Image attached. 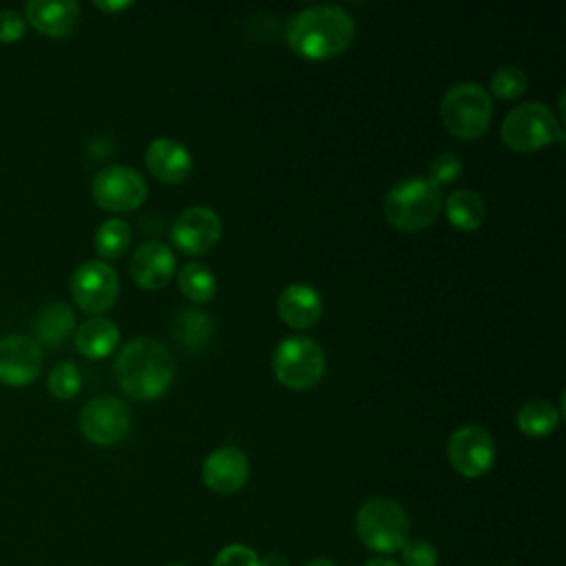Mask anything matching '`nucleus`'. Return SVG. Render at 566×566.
Wrapping results in <instances>:
<instances>
[{"label": "nucleus", "mask_w": 566, "mask_h": 566, "mask_svg": "<svg viewBox=\"0 0 566 566\" xmlns=\"http://www.w3.org/2000/svg\"><path fill=\"white\" fill-rule=\"evenodd\" d=\"M177 283H179L181 294L195 303H206L217 292V279L203 263L181 265V270L177 274Z\"/></svg>", "instance_id": "obj_24"}, {"label": "nucleus", "mask_w": 566, "mask_h": 566, "mask_svg": "<svg viewBox=\"0 0 566 566\" xmlns=\"http://www.w3.org/2000/svg\"><path fill=\"white\" fill-rule=\"evenodd\" d=\"M73 329H75V314L66 303H60V301H53L40 307L33 323V332L38 340L46 347L64 345L73 334Z\"/></svg>", "instance_id": "obj_20"}, {"label": "nucleus", "mask_w": 566, "mask_h": 566, "mask_svg": "<svg viewBox=\"0 0 566 566\" xmlns=\"http://www.w3.org/2000/svg\"><path fill=\"white\" fill-rule=\"evenodd\" d=\"M93 7L102 9V11H119V9L130 7V2H126V0H119V2H99V0H95Z\"/></svg>", "instance_id": "obj_33"}, {"label": "nucleus", "mask_w": 566, "mask_h": 566, "mask_svg": "<svg viewBox=\"0 0 566 566\" xmlns=\"http://www.w3.org/2000/svg\"><path fill=\"white\" fill-rule=\"evenodd\" d=\"M365 566H398V562H394L391 557H374Z\"/></svg>", "instance_id": "obj_34"}, {"label": "nucleus", "mask_w": 566, "mask_h": 566, "mask_svg": "<svg viewBox=\"0 0 566 566\" xmlns=\"http://www.w3.org/2000/svg\"><path fill=\"white\" fill-rule=\"evenodd\" d=\"M250 475L248 455L237 447H219L210 451L201 467L206 486L219 495L237 493Z\"/></svg>", "instance_id": "obj_14"}, {"label": "nucleus", "mask_w": 566, "mask_h": 566, "mask_svg": "<svg viewBox=\"0 0 566 566\" xmlns=\"http://www.w3.org/2000/svg\"><path fill=\"white\" fill-rule=\"evenodd\" d=\"M24 15L40 33L62 38L75 29L80 4L75 0H31L24 7Z\"/></svg>", "instance_id": "obj_18"}, {"label": "nucleus", "mask_w": 566, "mask_h": 566, "mask_svg": "<svg viewBox=\"0 0 566 566\" xmlns=\"http://www.w3.org/2000/svg\"><path fill=\"white\" fill-rule=\"evenodd\" d=\"M464 170V164L460 159V155L455 153H440L431 159L429 164V181H433L438 188L447 186L451 181H455Z\"/></svg>", "instance_id": "obj_28"}, {"label": "nucleus", "mask_w": 566, "mask_h": 566, "mask_svg": "<svg viewBox=\"0 0 566 566\" xmlns=\"http://www.w3.org/2000/svg\"><path fill=\"white\" fill-rule=\"evenodd\" d=\"M212 566H259V555L243 544H228L217 553Z\"/></svg>", "instance_id": "obj_30"}, {"label": "nucleus", "mask_w": 566, "mask_h": 566, "mask_svg": "<svg viewBox=\"0 0 566 566\" xmlns=\"http://www.w3.org/2000/svg\"><path fill=\"white\" fill-rule=\"evenodd\" d=\"M517 429L528 438H544L559 424V413L548 400H528L515 413Z\"/></svg>", "instance_id": "obj_23"}, {"label": "nucleus", "mask_w": 566, "mask_h": 566, "mask_svg": "<svg viewBox=\"0 0 566 566\" xmlns=\"http://www.w3.org/2000/svg\"><path fill=\"white\" fill-rule=\"evenodd\" d=\"M259 566H290V562L283 553H268L265 557H259Z\"/></svg>", "instance_id": "obj_32"}, {"label": "nucleus", "mask_w": 566, "mask_h": 566, "mask_svg": "<svg viewBox=\"0 0 566 566\" xmlns=\"http://www.w3.org/2000/svg\"><path fill=\"white\" fill-rule=\"evenodd\" d=\"M356 535L376 553H396L409 539L407 511L391 497H369L356 513Z\"/></svg>", "instance_id": "obj_5"}, {"label": "nucleus", "mask_w": 566, "mask_h": 566, "mask_svg": "<svg viewBox=\"0 0 566 566\" xmlns=\"http://www.w3.org/2000/svg\"><path fill=\"white\" fill-rule=\"evenodd\" d=\"M214 332V323L208 314L199 310H184L172 321V336L175 340L190 352H197L208 345L210 336Z\"/></svg>", "instance_id": "obj_22"}, {"label": "nucleus", "mask_w": 566, "mask_h": 566, "mask_svg": "<svg viewBox=\"0 0 566 566\" xmlns=\"http://www.w3.org/2000/svg\"><path fill=\"white\" fill-rule=\"evenodd\" d=\"M46 385H49V391L60 398V400H66V398H73L80 387H82V376H80V369L71 363V360H64V363H57L49 378H46Z\"/></svg>", "instance_id": "obj_27"}, {"label": "nucleus", "mask_w": 566, "mask_h": 566, "mask_svg": "<svg viewBox=\"0 0 566 566\" xmlns=\"http://www.w3.org/2000/svg\"><path fill=\"white\" fill-rule=\"evenodd\" d=\"M73 301L91 314L111 310L119 294V276L104 261H84L71 274Z\"/></svg>", "instance_id": "obj_10"}, {"label": "nucleus", "mask_w": 566, "mask_h": 566, "mask_svg": "<svg viewBox=\"0 0 566 566\" xmlns=\"http://www.w3.org/2000/svg\"><path fill=\"white\" fill-rule=\"evenodd\" d=\"M305 566H336V564L327 557H316V559H310Z\"/></svg>", "instance_id": "obj_35"}, {"label": "nucleus", "mask_w": 566, "mask_h": 566, "mask_svg": "<svg viewBox=\"0 0 566 566\" xmlns=\"http://www.w3.org/2000/svg\"><path fill=\"white\" fill-rule=\"evenodd\" d=\"M130 245V226L119 219H106L95 232V250L104 259H119Z\"/></svg>", "instance_id": "obj_25"}, {"label": "nucleus", "mask_w": 566, "mask_h": 566, "mask_svg": "<svg viewBox=\"0 0 566 566\" xmlns=\"http://www.w3.org/2000/svg\"><path fill=\"white\" fill-rule=\"evenodd\" d=\"M95 203L111 212H128L146 201L148 186L144 177L128 166H106L91 184Z\"/></svg>", "instance_id": "obj_8"}, {"label": "nucleus", "mask_w": 566, "mask_h": 566, "mask_svg": "<svg viewBox=\"0 0 566 566\" xmlns=\"http://www.w3.org/2000/svg\"><path fill=\"white\" fill-rule=\"evenodd\" d=\"M447 458L464 478H482L495 462V442L480 424H464L447 440Z\"/></svg>", "instance_id": "obj_11"}, {"label": "nucleus", "mask_w": 566, "mask_h": 566, "mask_svg": "<svg viewBox=\"0 0 566 566\" xmlns=\"http://www.w3.org/2000/svg\"><path fill=\"white\" fill-rule=\"evenodd\" d=\"M170 566H181V564H170Z\"/></svg>", "instance_id": "obj_36"}, {"label": "nucleus", "mask_w": 566, "mask_h": 566, "mask_svg": "<svg viewBox=\"0 0 566 566\" xmlns=\"http://www.w3.org/2000/svg\"><path fill=\"white\" fill-rule=\"evenodd\" d=\"M400 557L405 566H438V551L424 537L407 539L400 548Z\"/></svg>", "instance_id": "obj_29"}, {"label": "nucleus", "mask_w": 566, "mask_h": 566, "mask_svg": "<svg viewBox=\"0 0 566 566\" xmlns=\"http://www.w3.org/2000/svg\"><path fill=\"white\" fill-rule=\"evenodd\" d=\"M221 239V219L212 208L190 206L186 208L170 228L172 245L190 256L210 252Z\"/></svg>", "instance_id": "obj_12"}, {"label": "nucleus", "mask_w": 566, "mask_h": 566, "mask_svg": "<svg viewBox=\"0 0 566 566\" xmlns=\"http://www.w3.org/2000/svg\"><path fill=\"white\" fill-rule=\"evenodd\" d=\"M502 142L515 153H533L551 142H562V126L553 111L542 102L515 106L502 122Z\"/></svg>", "instance_id": "obj_7"}, {"label": "nucleus", "mask_w": 566, "mask_h": 566, "mask_svg": "<svg viewBox=\"0 0 566 566\" xmlns=\"http://www.w3.org/2000/svg\"><path fill=\"white\" fill-rule=\"evenodd\" d=\"M276 380L294 391L314 387L325 374V352L310 336H287L272 354Z\"/></svg>", "instance_id": "obj_6"}, {"label": "nucleus", "mask_w": 566, "mask_h": 566, "mask_svg": "<svg viewBox=\"0 0 566 566\" xmlns=\"http://www.w3.org/2000/svg\"><path fill=\"white\" fill-rule=\"evenodd\" d=\"M146 168L164 184H181L192 170V157L181 142L157 137L146 148Z\"/></svg>", "instance_id": "obj_17"}, {"label": "nucleus", "mask_w": 566, "mask_h": 566, "mask_svg": "<svg viewBox=\"0 0 566 566\" xmlns=\"http://www.w3.org/2000/svg\"><path fill=\"white\" fill-rule=\"evenodd\" d=\"M354 31V20L343 7L316 4L290 18L285 40L305 60H329L352 44Z\"/></svg>", "instance_id": "obj_1"}, {"label": "nucleus", "mask_w": 566, "mask_h": 566, "mask_svg": "<svg viewBox=\"0 0 566 566\" xmlns=\"http://www.w3.org/2000/svg\"><path fill=\"white\" fill-rule=\"evenodd\" d=\"M119 343V329L111 318L93 316L86 318L75 332V347L91 360L106 358Z\"/></svg>", "instance_id": "obj_19"}, {"label": "nucleus", "mask_w": 566, "mask_h": 566, "mask_svg": "<svg viewBox=\"0 0 566 566\" xmlns=\"http://www.w3.org/2000/svg\"><path fill=\"white\" fill-rule=\"evenodd\" d=\"M444 214L453 228L462 232H473L482 226L486 217V206L475 190L460 188L444 199Z\"/></svg>", "instance_id": "obj_21"}, {"label": "nucleus", "mask_w": 566, "mask_h": 566, "mask_svg": "<svg viewBox=\"0 0 566 566\" xmlns=\"http://www.w3.org/2000/svg\"><path fill=\"white\" fill-rule=\"evenodd\" d=\"M279 318L292 329H307L321 321L323 296L307 283H290L276 301Z\"/></svg>", "instance_id": "obj_16"}, {"label": "nucleus", "mask_w": 566, "mask_h": 566, "mask_svg": "<svg viewBox=\"0 0 566 566\" xmlns=\"http://www.w3.org/2000/svg\"><path fill=\"white\" fill-rule=\"evenodd\" d=\"M175 274V254L161 241L142 243L130 256V276L144 290H159Z\"/></svg>", "instance_id": "obj_15"}, {"label": "nucleus", "mask_w": 566, "mask_h": 566, "mask_svg": "<svg viewBox=\"0 0 566 566\" xmlns=\"http://www.w3.org/2000/svg\"><path fill=\"white\" fill-rule=\"evenodd\" d=\"M113 374L126 396L135 400H153L170 387L175 378V358L166 345L142 336L128 340L119 349L113 363Z\"/></svg>", "instance_id": "obj_2"}, {"label": "nucleus", "mask_w": 566, "mask_h": 566, "mask_svg": "<svg viewBox=\"0 0 566 566\" xmlns=\"http://www.w3.org/2000/svg\"><path fill=\"white\" fill-rule=\"evenodd\" d=\"M442 208L440 188L424 177H407L394 184L385 197V217L400 232L429 228Z\"/></svg>", "instance_id": "obj_3"}, {"label": "nucleus", "mask_w": 566, "mask_h": 566, "mask_svg": "<svg viewBox=\"0 0 566 566\" xmlns=\"http://www.w3.org/2000/svg\"><path fill=\"white\" fill-rule=\"evenodd\" d=\"M40 345L22 334L0 338V382L22 387L33 382L42 371Z\"/></svg>", "instance_id": "obj_13"}, {"label": "nucleus", "mask_w": 566, "mask_h": 566, "mask_svg": "<svg viewBox=\"0 0 566 566\" xmlns=\"http://www.w3.org/2000/svg\"><path fill=\"white\" fill-rule=\"evenodd\" d=\"M528 86V75L522 66L517 64H504L500 69H495V73L491 75V93L497 99H515L520 97Z\"/></svg>", "instance_id": "obj_26"}, {"label": "nucleus", "mask_w": 566, "mask_h": 566, "mask_svg": "<svg viewBox=\"0 0 566 566\" xmlns=\"http://www.w3.org/2000/svg\"><path fill=\"white\" fill-rule=\"evenodd\" d=\"M80 431L93 444H117L130 431V411L115 396H95L80 411Z\"/></svg>", "instance_id": "obj_9"}, {"label": "nucleus", "mask_w": 566, "mask_h": 566, "mask_svg": "<svg viewBox=\"0 0 566 566\" xmlns=\"http://www.w3.org/2000/svg\"><path fill=\"white\" fill-rule=\"evenodd\" d=\"M493 117V102L478 82L453 84L440 99V119L444 128L460 139H478L486 133Z\"/></svg>", "instance_id": "obj_4"}, {"label": "nucleus", "mask_w": 566, "mask_h": 566, "mask_svg": "<svg viewBox=\"0 0 566 566\" xmlns=\"http://www.w3.org/2000/svg\"><path fill=\"white\" fill-rule=\"evenodd\" d=\"M27 27V20L15 9H2L0 11V42H15L22 38Z\"/></svg>", "instance_id": "obj_31"}]
</instances>
